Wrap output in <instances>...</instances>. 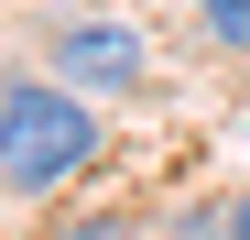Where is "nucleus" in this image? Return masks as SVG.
Instances as JSON below:
<instances>
[{
	"instance_id": "obj_1",
	"label": "nucleus",
	"mask_w": 250,
	"mask_h": 240,
	"mask_svg": "<svg viewBox=\"0 0 250 240\" xmlns=\"http://www.w3.org/2000/svg\"><path fill=\"white\" fill-rule=\"evenodd\" d=\"M98 164V120L76 88H44V76H11L0 88V186L11 196H55Z\"/></svg>"
},
{
	"instance_id": "obj_2",
	"label": "nucleus",
	"mask_w": 250,
	"mask_h": 240,
	"mask_svg": "<svg viewBox=\"0 0 250 240\" xmlns=\"http://www.w3.org/2000/svg\"><path fill=\"white\" fill-rule=\"evenodd\" d=\"M55 76H76L98 98H131V88H152V55H142L131 22H65L55 33Z\"/></svg>"
},
{
	"instance_id": "obj_3",
	"label": "nucleus",
	"mask_w": 250,
	"mask_h": 240,
	"mask_svg": "<svg viewBox=\"0 0 250 240\" xmlns=\"http://www.w3.org/2000/svg\"><path fill=\"white\" fill-rule=\"evenodd\" d=\"M196 22H207V33H218V44H229V55H250V0H196Z\"/></svg>"
},
{
	"instance_id": "obj_4",
	"label": "nucleus",
	"mask_w": 250,
	"mask_h": 240,
	"mask_svg": "<svg viewBox=\"0 0 250 240\" xmlns=\"http://www.w3.org/2000/svg\"><path fill=\"white\" fill-rule=\"evenodd\" d=\"M55 240H120V218H76V229H55Z\"/></svg>"
},
{
	"instance_id": "obj_5",
	"label": "nucleus",
	"mask_w": 250,
	"mask_h": 240,
	"mask_svg": "<svg viewBox=\"0 0 250 240\" xmlns=\"http://www.w3.org/2000/svg\"><path fill=\"white\" fill-rule=\"evenodd\" d=\"M229 240H250V196H229Z\"/></svg>"
}]
</instances>
